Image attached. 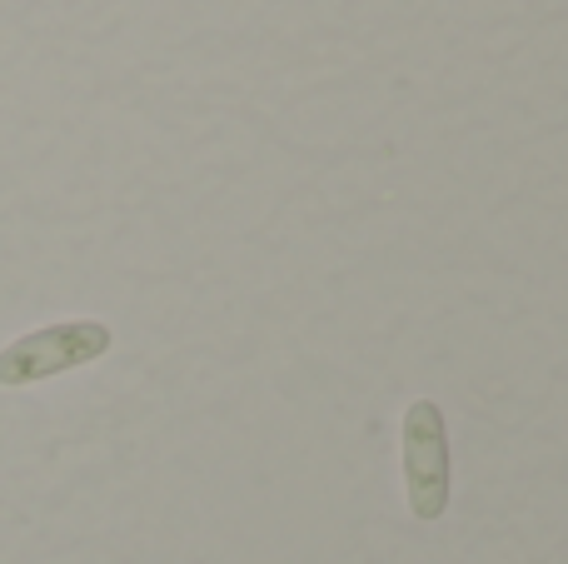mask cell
<instances>
[{
  "label": "cell",
  "mask_w": 568,
  "mask_h": 564,
  "mask_svg": "<svg viewBox=\"0 0 568 564\" xmlns=\"http://www.w3.org/2000/svg\"><path fill=\"white\" fill-rule=\"evenodd\" d=\"M404 490H409L414 520H439L449 510V430L434 400H414L404 410Z\"/></svg>",
  "instance_id": "2"
},
{
  "label": "cell",
  "mask_w": 568,
  "mask_h": 564,
  "mask_svg": "<svg viewBox=\"0 0 568 564\" xmlns=\"http://www.w3.org/2000/svg\"><path fill=\"white\" fill-rule=\"evenodd\" d=\"M110 350V325L100 320H60V325H40L30 335L10 340L0 350V385H36V380L65 375Z\"/></svg>",
  "instance_id": "1"
}]
</instances>
